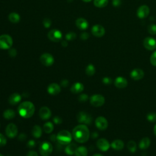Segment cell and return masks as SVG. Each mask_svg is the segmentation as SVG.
Instances as JSON below:
<instances>
[{
    "label": "cell",
    "mask_w": 156,
    "mask_h": 156,
    "mask_svg": "<svg viewBox=\"0 0 156 156\" xmlns=\"http://www.w3.org/2000/svg\"><path fill=\"white\" fill-rule=\"evenodd\" d=\"M127 148L131 153H135L136 151V143L133 141H129L127 144Z\"/></svg>",
    "instance_id": "cell-30"
},
{
    "label": "cell",
    "mask_w": 156,
    "mask_h": 156,
    "mask_svg": "<svg viewBox=\"0 0 156 156\" xmlns=\"http://www.w3.org/2000/svg\"><path fill=\"white\" fill-rule=\"evenodd\" d=\"M102 82L105 85H110L112 83V79L109 77H104L102 79Z\"/></svg>",
    "instance_id": "cell-41"
},
{
    "label": "cell",
    "mask_w": 156,
    "mask_h": 156,
    "mask_svg": "<svg viewBox=\"0 0 156 156\" xmlns=\"http://www.w3.org/2000/svg\"><path fill=\"white\" fill-rule=\"evenodd\" d=\"M82 1L85 2H90L91 0H82Z\"/></svg>",
    "instance_id": "cell-54"
},
{
    "label": "cell",
    "mask_w": 156,
    "mask_h": 156,
    "mask_svg": "<svg viewBox=\"0 0 156 156\" xmlns=\"http://www.w3.org/2000/svg\"><path fill=\"white\" fill-rule=\"evenodd\" d=\"M150 12L149 8L146 5H143L139 7L136 10V15L140 19H144L146 18Z\"/></svg>",
    "instance_id": "cell-13"
},
{
    "label": "cell",
    "mask_w": 156,
    "mask_h": 156,
    "mask_svg": "<svg viewBox=\"0 0 156 156\" xmlns=\"http://www.w3.org/2000/svg\"><path fill=\"white\" fill-rule=\"evenodd\" d=\"M65 38L67 40H73L76 38V34L73 32H70L66 34Z\"/></svg>",
    "instance_id": "cell-36"
},
{
    "label": "cell",
    "mask_w": 156,
    "mask_h": 156,
    "mask_svg": "<svg viewBox=\"0 0 156 156\" xmlns=\"http://www.w3.org/2000/svg\"><path fill=\"white\" fill-rule=\"evenodd\" d=\"M110 147L115 151H121L124 147V142L119 139L114 140L110 144Z\"/></svg>",
    "instance_id": "cell-21"
},
{
    "label": "cell",
    "mask_w": 156,
    "mask_h": 156,
    "mask_svg": "<svg viewBox=\"0 0 156 156\" xmlns=\"http://www.w3.org/2000/svg\"><path fill=\"white\" fill-rule=\"evenodd\" d=\"M151 144V140L148 137H144L143 138L138 144L139 148L142 150H144L147 149Z\"/></svg>",
    "instance_id": "cell-24"
},
{
    "label": "cell",
    "mask_w": 156,
    "mask_h": 156,
    "mask_svg": "<svg viewBox=\"0 0 156 156\" xmlns=\"http://www.w3.org/2000/svg\"><path fill=\"white\" fill-rule=\"evenodd\" d=\"M47 90H48V92L51 95H57L61 91L60 86L58 84L55 83H52L49 85Z\"/></svg>",
    "instance_id": "cell-18"
},
{
    "label": "cell",
    "mask_w": 156,
    "mask_h": 156,
    "mask_svg": "<svg viewBox=\"0 0 156 156\" xmlns=\"http://www.w3.org/2000/svg\"><path fill=\"white\" fill-rule=\"evenodd\" d=\"M27 146L29 147V148H32L34 147L35 146V143L34 140H29L27 143Z\"/></svg>",
    "instance_id": "cell-45"
},
{
    "label": "cell",
    "mask_w": 156,
    "mask_h": 156,
    "mask_svg": "<svg viewBox=\"0 0 156 156\" xmlns=\"http://www.w3.org/2000/svg\"><path fill=\"white\" fill-rule=\"evenodd\" d=\"M154 133L155 136H156V124L154 127Z\"/></svg>",
    "instance_id": "cell-52"
},
{
    "label": "cell",
    "mask_w": 156,
    "mask_h": 156,
    "mask_svg": "<svg viewBox=\"0 0 156 156\" xmlns=\"http://www.w3.org/2000/svg\"><path fill=\"white\" fill-rule=\"evenodd\" d=\"M77 148V144H76L74 143H70L68 144H67L66 147H65V151L68 155H71L75 154V152H76Z\"/></svg>",
    "instance_id": "cell-25"
},
{
    "label": "cell",
    "mask_w": 156,
    "mask_h": 156,
    "mask_svg": "<svg viewBox=\"0 0 156 156\" xmlns=\"http://www.w3.org/2000/svg\"><path fill=\"white\" fill-rule=\"evenodd\" d=\"M43 26H44V27L49 28L51 26V21L49 18H44L43 21Z\"/></svg>",
    "instance_id": "cell-39"
},
{
    "label": "cell",
    "mask_w": 156,
    "mask_h": 156,
    "mask_svg": "<svg viewBox=\"0 0 156 156\" xmlns=\"http://www.w3.org/2000/svg\"><path fill=\"white\" fill-rule=\"evenodd\" d=\"M21 99V96L18 93H13L9 98V102L10 104L15 105L18 104Z\"/></svg>",
    "instance_id": "cell-23"
},
{
    "label": "cell",
    "mask_w": 156,
    "mask_h": 156,
    "mask_svg": "<svg viewBox=\"0 0 156 156\" xmlns=\"http://www.w3.org/2000/svg\"><path fill=\"white\" fill-rule=\"evenodd\" d=\"M127 79L122 76L117 77L114 81V85L118 88H124L127 86Z\"/></svg>",
    "instance_id": "cell-17"
},
{
    "label": "cell",
    "mask_w": 156,
    "mask_h": 156,
    "mask_svg": "<svg viewBox=\"0 0 156 156\" xmlns=\"http://www.w3.org/2000/svg\"><path fill=\"white\" fill-rule=\"evenodd\" d=\"M0 156H4V155H2V154H0Z\"/></svg>",
    "instance_id": "cell-55"
},
{
    "label": "cell",
    "mask_w": 156,
    "mask_h": 156,
    "mask_svg": "<svg viewBox=\"0 0 156 156\" xmlns=\"http://www.w3.org/2000/svg\"><path fill=\"white\" fill-rule=\"evenodd\" d=\"M71 140L72 135L70 132L66 130H62L57 135V141L61 144L67 145L71 143Z\"/></svg>",
    "instance_id": "cell-3"
},
{
    "label": "cell",
    "mask_w": 156,
    "mask_h": 156,
    "mask_svg": "<svg viewBox=\"0 0 156 156\" xmlns=\"http://www.w3.org/2000/svg\"><path fill=\"white\" fill-rule=\"evenodd\" d=\"M90 102L94 107H101L105 103V98L101 94H95L90 97Z\"/></svg>",
    "instance_id": "cell-5"
},
{
    "label": "cell",
    "mask_w": 156,
    "mask_h": 156,
    "mask_svg": "<svg viewBox=\"0 0 156 156\" xmlns=\"http://www.w3.org/2000/svg\"><path fill=\"white\" fill-rule=\"evenodd\" d=\"M16 51L15 49L14 48H10L9 49V54L10 57H14L16 56Z\"/></svg>",
    "instance_id": "cell-42"
},
{
    "label": "cell",
    "mask_w": 156,
    "mask_h": 156,
    "mask_svg": "<svg viewBox=\"0 0 156 156\" xmlns=\"http://www.w3.org/2000/svg\"><path fill=\"white\" fill-rule=\"evenodd\" d=\"M91 136L93 138H96L98 136V133L97 132H93L91 135Z\"/></svg>",
    "instance_id": "cell-50"
},
{
    "label": "cell",
    "mask_w": 156,
    "mask_h": 156,
    "mask_svg": "<svg viewBox=\"0 0 156 156\" xmlns=\"http://www.w3.org/2000/svg\"><path fill=\"white\" fill-rule=\"evenodd\" d=\"M147 31L150 34L152 35H156V25L154 24H149L147 26Z\"/></svg>",
    "instance_id": "cell-34"
},
{
    "label": "cell",
    "mask_w": 156,
    "mask_h": 156,
    "mask_svg": "<svg viewBox=\"0 0 156 156\" xmlns=\"http://www.w3.org/2000/svg\"><path fill=\"white\" fill-rule=\"evenodd\" d=\"M26 156H38V154L35 152V151H30Z\"/></svg>",
    "instance_id": "cell-47"
},
{
    "label": "cell",
    "mask_w": 156,
    "mask_h": 156,
    "mask_svg": "<svg viewBox=\"0 0 156 156\" xmlns=\"http://www.w3.org/2000/svg\"><path fill=\"white\" fill-rule=\"evenodd\" d=\"M144 73L143 69L140 68H135L131 71L130 73V77L134 80H139L143 78Z\"/></svg>",
    "instance_id": "cell-16"
},
{
    "label": "cell",
    "mask_w": 156,
    "mask_h": 156,
    "mask_svg": "<svg viewBox=\"0 0 156 156\" xmlns=\"http://www.w3.org/2000/svg\"><path fill=\"white\" fill-rule=\"evenodd\" d=\"M43 130L46 133H51L54 130V125L51 122H46L43 125Z\"/></svg>",
    "instance_id": "cell-31"
},
{
    "label": "cell",
    "mask_w": 156,
    "mask_h": 156,
    "mask_svg": "<svg viewBox=\"0 0 156 156\" xmlns=\"http://www.w3.org/2000/svg\"><path fill=\"white\" fill-rule=\"evenodd\" d=\"M62 45L63 46H64V47L68 45V43H67V41H66V40H63V41H62Z\"/></svg>",
    "instance_id": "cell-51"
},
{
    "label": "cell",
    "mask_w": 156,
    "mask_h": 156,
    "mask_svg": "<svg viewBox=\"0 0 156 156\" xmlns=\"http://www.w3.org/2000/svg\"><path fill=\"white\" fill-rule=\"evenodd\" d=\"M32 134L35 138H40L42 135L41 128L38 125H35L32 129Z\"/></svg>",
    "instance_id": "cell-27"
},
{
    "label": "cell",
    "mask_w": 156,
    "mask_h": 156,
    "mask_svg": "<svg viewBox=\"0 0 156 156\" xmlns=\"http://www.w3.org/2000/svg\"><path fill=\"white\" fill-rule=\"evenodd\" d=\"M92 156H104L103 155L101 154H94V155H93Z\"/></svg>",
    "instance_id": "cell-53"
},
{
    "label": "cell",
    "mask_w": 156,
    "mask_h": 156,
    "mask_svg": "<svg viewBox=\"0 0 156 156\" xmlns=\"http://www.w3.org/2000/svg\"><path fill=\"white\" fill-rule=\"evenodd\" d=\"M96 72V69H95V67L92 64H89L87 67H86V69H85V73L86 74L89 76H91L93 75Z\"/></svg>",
    "instance_id": "cell-33"
},
{
    "label": "cell",
    "mask_w": 156,
    "mask_h": 156,
    "mask_svg": "<svg viewBox=\"0 0 156 156\" xmlns=\"http://www.w3.org/2000/svg\"><path fill=\"white\" fill-rule=\"evenodd\" d=\"M13 44V39L8 34L0 35V49H9Z\"/></svg>",
    "instance_id": "cell-4"
},
{
    "label": "cell",
    "mask_w": 156,
    "mask_h": 156,
    "mask_svg": "<svg viewBox=\"0 0 156 156\" xmlns=\"http://www.w3.org/2000/svg\"><path fill=\"white\" fill-rule=\"evenodd\" d=\"M78 99L80 102H86L88 99V96L87 94H82L79 96Z\"/></svg>",
    "instance_id": "cell-38"
},
{
    "label": "cell",
    "mask_w": 156,
    "mask_h": 156,
    "mask_svg": "<svg viewBox=\"0 0 156 156\" xmlns=\"http://www.w3.org/2000/svg\"><path fill=\"white\" fill-rule=\"evenodd\" d=\"M53 121L56 124H60L62 122V120L59 116H55L53 119Z\"/></svg>",
    "instance_id": "cell-44"
},
{
    "label": "cell",
    "mask_w": 156,
    "mask_h": 156,
    "mask_svg": "<svg viewBox=\"0 0 156 156\" xmlns=\"http://www.w3.org/2000/svg\"><path fill=\"white\" fill-rule=\"evenodd\" d=\"M150 62L154 66H156V51L151 54L150 57Z\"/></svg>",
    "instance_id": "cell-37"
},
{
    "label": "cell",
    "mask_w": 156,
    "mask_h": 156,
    "mask_svg": "<svg viewBox=\"0 0 156 156\" xmlns=\"http://www.w3.org/2000/svg\"><path fill=\"white\" fill-rule=\"evenodd\" d=\"M95 125L98 129L104 130L108 127V121L104 116H99L95 119Z\"/></svg>",
    "instance_id": "cell-11"
},
{
    "label": "cell",
    "mask_w": 156,
    "mask_h": 156,
    "mask_svg": "<svg viewBox=\"0 0 156 156\" xmlns=\"http://www.w3.org/2000/svg\"><path fill=\"white\" fill-rule=\"evenodd\" d=\"M143 45L146 49L153 51L156 49V40L150 37H146L143 41Z\"/></svg>",
    "instance_id": "cell-12"
},
{
    "label": "cell",
    "mask_w": 156,
    "mask_h": 156,
    "mask_svg": "<svg viewBox=\"0 0 156 156\" xmlns=\"http://www.w3.org/2000/svg\"><path fill=\"white\" fill-rule=\"evenodd\" d=\"M87 154H88V151L87 147L85 146L77 147L75 152L76 156H87Z\"/></svg>",
    "instance_id": "cell-26"
},
{
    "label": "cell",
    "mask_w": 156,
    "mask_h": 156,
    "mask_svg": "<svg viewBox=\"0 0 156 156\" xmlns=\"http://www.w3.org/2000/svg\"><path fill=\"white\" fill-rule=\"evenodd\" d=\"M9 20L12 23H17L20 20V16L18 13L16 12H12L9 15Z\"/></svg>",
    "instance_id": "cell-29"
},
{
    "label": "cell",
    "mask_w": 156,
    "mask_h": 156,
    "mask_svg": "<svg viewBox=\"0 0 156 156\" xmlns=\"http://www.w3.org/2000/svg\"><path fill=\"white\" fill-rule=\"evenodd\" d=\"M40 60L41 63L46 66H50L52 65L54 62V58L53 56L49 53L43 54L40 57Z\"/></svg>",
    "instance_id": "cell-8"
},
{
    "label": "cell",
    "mask_w": 156,
    "mask_h": 156,
    "mask_svg": "<svg viewBox=\"0 0 156 156\" xmlns=\"http://www.w3.org/2000/svg\"><path fill=\"white\" fill-rule=\"evenodd\" d=\"M104 27L100 24H95L91 28L92 34L96 37H101L105 34Z\"/></svg>",
    "instance_id": "cell-15"
},
{
    "label": "cell",
    "mask_w": 156,
    "mask_h": 156,
    "mask_svg": "<svg viewBox=\"0 0 156 156\" xmlns=\"http://www.w3.org/2000/svg\"><path fill=\"white\" fill-rule=\"evenodd\" d=\"M18 128L17 126L13 123H10L5 128V134L10 138H14L17 135Z\"/></svg>",
    "instance_id": "cell-10"
},
{
    "label": "cell",
    "mask_w": 156,
    "mask_h": 156,
    "mask_svg": "<svg viewBox=\"0 0 156 156\" xmlns=\"http://www.w3.org/2000/svg\"><path fill=\"white\" fill-rule=\"evenodd\" d=\"M96 146L100 151L103 152L108 151L110 147V144L108 141L104 138H100L97 141Z\"/></svg>",
    "instance_id": "cell-14"
},
{
    "label": "cell",
    "mask_w": 156,
    "mask_h": 156,
    "mask_svg": "<svg viewBox=\"0 0 156 156\" xmlns=\"http://www.w3.org/2000/svg\"><path fill=\"white\" fill-rule=\"evenodd\" d=\"M84 89L83 85L80 82L74 83L71 87L70 90L74 94H78L82 92Z\"/></svg>",
    "instance_id": "cell-22"
},
{
    "label": "cell",
    "mask_w": 156,
    "mask_h": 156,
    "mask_svg": "<svg viewBox=\"0 0 156 156\" xmlns=\"http://www.w3.org/2000/svg\"><path fill=\"white\" fill-rule=\"evenodd\" d=\"M26 135L24 134V133H21L18 137V139L20 140H21V141H23L26 139Z\"/></svg>",
    "instance_id": "cell-48"
},
{
    "label": "cell",
    "mask_w": 156,
    "mask_h": 156,
    "mask_svg": "<svg viewBox=\"0 0 156 156\" xmlns=\"http://www.w3.org/2000/svg\"><path fill=\"white\" fill-rule=\"evenodd\" d=\"M39 116L43 120L48 119L51 116V112L47 107H43L39 110Z\"/></svg>",
    "instance_id": "cell-19"
},
{
    "label": "cell",
    "mask_w": 156,
    "mask_h": 156,
    "mask_svg": "<svg viewBox=\"0 0 156 156\" xmlns=\"http://www.w3.org/2000/svg\"><path fill=\"white\" fill-rule=\"evenodd\" d=\"M48 38L54 42H58L62 40V34L58 29H52L48 34Z\"/></svg>",
    "instance_id": "cell-9"
},
{
    "label": "cell",
    "mask_w": 156,
    "mask_h": 156,
    "mask_svg": "<svg viewBox=\"0 0 156 156\" xmlns=\"http://www.w3.org/2000/svg\"><path fill=\"white\" fill-rule=\"evenodd\" d=\"M52 146L48 141L43 142L40 146V153L42 156H49L52 152Z\"/></svg>",
    "instance_id": "cell-6"
},
{
    "label": "cell",
    "mask_w": 156,
    "mask_h": 156,
    "mask_svg": "<svg viewBox=\"0 0 156 156\" xmlns=\"http://www.w3.org/2000/svg\"><path fill=\"white\" fill-rule=\"evenodd\" d=\"M19 115L24 118H29L35 112V106L30 101H24L21 103L18 107Z\"/></svg>",
    "instance_id": "cell-2"
},
{
    "label": "cell",
    "mask_w": 156,
    "mask_h": 156,
    "mask_svg": "<svg viewBox=\"0 0 156 156\" xmlns=\"http://www.w3.org/2000/svg\"><path fill=\"white\" fill-rule=\"evenodd\" d=\"M80 38L82 40H87L89 38V34L87 32H83L80 35Z\"/></svg>",
    "instance_id": "cell-43"
},
{
    "label": "cell",
    "mask_w": 156,
    "mask_h": 156,
    "mask_svg": "<svg viewBox=\"0 0 156 156\" xmlns=\"http://www.w3.org/2000/svg\"><path fill=\"white\" fill-rule=\"evenodd\" d=\"M6 138L1 133H0V146H4L6 144Z\"/></svg>",
    "instance_id": "cell-40"
},
{
    "label": "cell",
    "mask_w": 156,
    "mask_h": 156,
    "mask_svg": "<svg viewBox=\"0 0 156 156\" xmlns=\"http://www.w3.org/2000/svg\"><path fill=\"white\" fill-rule=\"evenodd\" d=\"M108 2V0H94L93 4L97 7L102 8L107 5Z\"/></svg>",
    "instance_id": "cell-32"
},
{
    "label": "cell",
    "mask_w": 156,
    "mask_h": 156,
    "mask_svg": "<svg viewBox=\"0 0 156 156\" xmlns=\"http://www.w3.org/2000/svg\"><path fill=\"white\" fill-rule=\"evenodd\" d=\"M76 26L80 30H84L88 27V23L85 18H79L76 21Z\"/></svg>",
    "instance_id": "cell-20"
},
{
    "label": "cell",
    "mask_w": 156,
    "mask_h": 156,
    "mask_svg": "<svg viewBox=\"0 0 156 156\" xmlns=\"http://www.w3.org/2000/svg\"><path fill=\"white\" fill-rule=\"evenodd\" d=\"M112 3L114 6H118L121 4V1L120 0H113Z\"/></svg>",
    "instance_id": "cell-49"
},
{
    "label": "cell",
    "mask_w": 156,
    "mask_h": 156,
    "mask_svg": "<svg viewBox=\"0 0 156 156\" xmlns=\"http://www.w3.org/2000/svg\"><path fill=\"white\" fill-rule=\"evenodd\" d=\"M3 116L6 119H12L15 116V112L12 109H7L4 112Z\"/></svg>",
    "instance_id": "cell-28"
},
{
    "label": "cell",
    "mask_w": 156,
    "mask_h": 156,
    "mask_svg": "<svg viewBox=\"0 0 156 156\" xmlns=\"http://www.w3.org/2000/svg\"><path fill=\"white\" fill-rule=\"evenodd\" d=\"M146 118L148 121L151 122H154L156 121V113L154 112L149 113L147 115Z\"/></svg>",
    "instance_id": "cell-35"
},
{
    "label": "cell",
    "mask_w": 156,
    "mask_h": 156,
    "mask_svg": "<svg viewBox=\"0 0 156 156\" xmlns=\"http://www.w3.org/2000/svg\"><path fill=\"white\" fill-rule=\"evenodd\" d=\"M77 119L79 123L83 124H90L92 122V117L85 112H80L77 115Z\"/></svg>",
    "instance_id": "cell-7"
},
{
    "label": "cell",
    "mask_w": 156,
    "mask_h": 156,
    "mask_svg": "<svg viewBox=\"0 0 156 156\" xmlns=\"http://www.w3.org/2000/svg\"><path fill=\"white\" fill-rule=\"evenodd\" d=\"M60 84H61V86H62L63 87H68V85L69 84V82L68 80L64 79V80H62V82H60Z\"/></svg>",
    "instance_id": "cell-46"
},
{
    "label": "cell",
    "mask_w": 156,
    "mask_h": 156,
    "mask_svg": "<svg viewBox=\"0 0 156 156\" xmlns=\"http://www.w3.org/2000/svg\"><path fill=\"white\" fill-rule=\"evenodd\" d=\"M73 136L74 139L80 143L87 142L90 138V130L85 124H79L73 130Z\"/></svg>",
    "instance_id": "cell-1"
}]
</instances>
